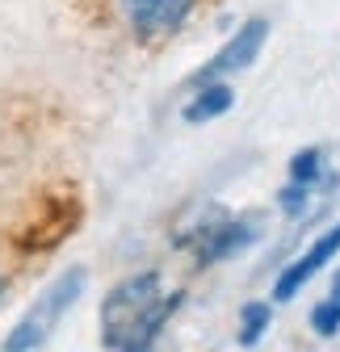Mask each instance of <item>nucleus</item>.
<instances>
[{"label":"nucleus","mask_w":340,"mask_h":352,"mask_svg":"<svg viewBox=\"0 0 340 352\" xmlns=\"http://www.w3.org/2000/svg\"><path fill=\"white\" fill-rule=\"evenodd\" d=\"M323 176V151L303 147L299 155H290V185H315Z\"/></svg>","instance_id":"9d476101"},{"label":"nucleus","mask_w":340,"mask_h":352,"mask_svg":"<svg viewBox=\"0 0 340 352\" xmlns=\"http://www.w3.org/2000/svg\"><path fill=\"white\" fill-rule=\"evenodd\" d=\"M84 285H89V273H84V269H67V273H59L47 289L34 298V306L21 315V323L9 331L5 352H38L42 344L55 336V327L63 323V315L80 302Z\"/></svg>","instance_id":"f257e3e1"},{"label":"nucleus","mask_w":340,"mask_h":352,"mask_svg":"<svg viewBox=\"0 0 340 352\" xmlns=\"http://www.w3.org/2000/svg\"><path fill=\"white\" fill-rule=\"evenodd\" d=\"M265 42H269V21L265 17H248L244 25H240V34H231V42L210 59L198 76H193V84L202 88V84H215V80H223V76H235V72H248L252 63L261 59V51H265Z\"/></svg>","instance_id":"7ed1b4c3"},{"label":"nucleus","mask_w":340,"mask_h":352,"mask_svg":"<svg viewBox=\"0 0 340 352\" xmlns=\"http://www.w3.org/2000/svg\"><path fill=\"white\" fill-rule=\"evenodd\" d=\"M277 201H281V210L290 218H307V210H311V185H286L277 193Z\"/></svg>","instance_id":"f8f14e48"},{"label":"nucleus","mask_w":340,"mask_h":352,"mask_svg":"<svg viewBox=\"0 0 340 352\" xmlns=\"http://www.w3.org/2000/svg\"><path fill=\"white\" fill-rule=\"evenodd\" d=\"M156 302H160V273L156 269L118 281L105 294V302H101V336H105V348L118 352L126 344V336L139 327V319L151 311Z\"/></svg>","instance_id":"f03ea898"},{"label":"nucleus","mask_w":340,"mask_h":352,"mask_svg":"<svg viewBox=\"0 0 340 352\" xmlns=\"http://www.w3.org/2000/svg\"><path fill=\"white\" fill-rule=\"evenodd\" d=\"M332 302H340V273L332 277Z\"/></svg>","instance_id":"ddd939ff"},{"label":"nucleus","mask_w":340,"mask_h":352,"mask_svg":"<svg viewBox=\"0 0 340 352\" xmlns=\"http://www.w3.org/2000/svg\"><path fill=\"white\" fill-rule=\"evenodd\" d=\"M269 323H273V306L269 302H248L244 311H240V331H235L240 348H257L265 340Z\"/></svg>","instance_id":"1a4fd4ad"},{"label":"nucleus","mask_w":340,"mask_h":352,"mask_svg":"<svg viewBox=\"0 0 340 352\" xmlns=\"http://www.w3.org/2000/svg\"><path fill=\"white\" fill-rule=\"evenodd\" d=\"M118 5L139 38H168L185 25L198 0H118Z\"/></svg>","instance_id":"20e7f679"},{"label":"nucleus","mask_w":340,"mask_h":352,"mask_svg":"<svg viewBox=\"0 0 340 352\" xmlns=\"http://www.w3.org/2000/svg\"><path fill=\"white\" fill-rule=\"evenodd\" d=\"M231 105H235L231 84H223V80H215V84H202L198 93H193V101L185 105V122H193V126H202V122H215V118L231 113Z\"/></svg>","instance_id":"6e6552de"},{"label":"nucleus","mask_w":340,"mask_h":352,"mask_svg":"<svg viewBox=\"0 0 340 352\" xmlns=\"http://www.w3.org/2000/svg\"><path fill=\"white\" fill-rule=\"evenodd\" d=\"M336 252H340V223H336V227H328V231H323V235H319L303 256H299V260H290V264H286L281 277L273 281V298H277V302H290V298L299 294V289H303L319 269H323V264H328Z\"/></svg>","instance_id":"39448f33"},{"label":"nucleus","mask_w":340,"mask_h":352,"mask_svg":"<svg viewBox=\"0 0 340 352\" xmlns=\"http://www.w3.org/2000/svg\"><path fill=\"white\" fill-rule=\"evenodd\" d=\"M177 306H181V294H173V298H160L151 311L139 319V327L126 336V344L118 348V352H151V344L160 340V331H164V323L177 315Z\"/></svg>","instance_id":"0eeeda50"},{"label":"nucleus","mask_w":340,"mask_h":352,"mask_svg":"<svg viewBox=\"0 0 340 352\" xmlns=\"http://www.w3.org/2000/svg\"><path fill=\"white\" fill-rule=\"evenodd\" d=\"M311 327H315V336H323V340H332L336 331H340V302H319L315 311H311Z\"/></svg>","instance_id":"9b49d317"},{"label":"nucleus","mask_w":340,"mask_h":352,"mask_svg":"<svg viewBox=\"0 0 340 352\" xmlns=\"http://www.w3.org/2000/svg\"><path fill=\"white\" fill-rule=\"evenodd\" d=\"M0 289H5V281H0Z\"/></svg>","instance_id":"4468645a"},{"label":"nucleus","mask_w":340,"mask_h":352,"mask_svg":"<svg viewBox=\"0 0 340 352\" xmlns=\"http://www.w3.org/2000/svg\"><path fill=\"white\" fill-rule=\"evenodd\" d=\"M257 231H261V218H223V223H215L198 243V264H215V260H227L235 252H244L248 243H257Z\"/></svg>","instance_id":"423d86ee"}]
</instances>
